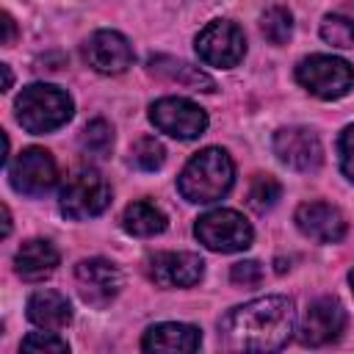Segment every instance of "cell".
I'll return each mask as SVG.
<instances>
[{
  "mask_svg": "<svg viewBox=\"0 0 354 354\" xmlns=\"http://www.w3.org/2000/svg\"><path fill=\"white\" fill-rule=\"evenodd\" d=\"M346 329V310L335 296H321L307 304L304 318L299 324V340L304 346H326L340 337Z\"/></svg>",
  "mask_w": 354,
  "mask_h": 354,
  "instance_id": "8fae6325",
  "label": "cell"
},
{
  "mask_svg": "<svg viewBox=\"0 0 354 354\" xmlns=\"http://www.w3.org/2000/svg\"><path fill=\"white\" fill-rule=\"evenodd\" d=\"M337 152H340V169L343 174L354 183V124H346L340 138H337Z\"/></svg>",
  "mask_w": 354,
  "mask_h": 354,
  "instance_id": "4316f807",
  "label": "cell"
},
{
  "mask_svg": "<svg viewBox=\"0 0 354 354\" xmlns=\"http://www.w3.org/2000/svg\"><path fill=\"white\" fill-rule=\"evenodd\" d=\"M61 263V254L58 249L44 241V238H30L25 241L17 254H14V271L25 279V282H41L47 279Z\"/></svg>",
  "mask_w": 354,
  "mask_h": 354,
  "instance_id": "e0dca14e",
  "label": "cell"
},
{
  "mask_svg": "<svg viewBox=\"0 0 354 354\" xmlns=\"http://www.w3.org/2000/svg\"><path fill=\"white\" fill-rule=\"evenodd\" d=\"M230 279L235 285H257L263 279V266L257 260H243V263H235L232 271H230Z\"/></svg>",
  "mask_w": 354,
  "mask_h": 354,
  "instance_id": "83f0119b",
  "label": "cell"
},
{
  "mask_svg": "<svg viewBox=\"0 0 354 354\" xmlns=\"http://www.w3.org/2000/svg\"><path fill=\"white\" fill-rule=\"evenodd\" d=\"M235 183V166L232 158L218 149V147H207L199 149L180 171L177 177V188L183 194V199L194 202V205H210L218 202L221 196L230 194Z\"/></svg>",
  "mask_w": 354,
  "mask_h": 354,
  "instance_id": "7a4b0ae2",
  "label": "cell"
},
{
  "mask_svg": "<svg viewBox=\"0 0 354 354\" xmlns=\"http://www.w3.org/2000/svg\"><path fill=\"white\" fill-rule=\"evenodd\" d=\"M274 155L296 171H315L324 160V149H321L315 130L301 127V124L279 127L274 133Z\"/></svg>",
  "mask_w": 354,
  "mask_h": 354,
  "instance_id": "7c38bea8",
  "label": "cell"
},
{
  "mask_svg": "<svg viewBox=\"0 0 354 354\" xmlns=\"http://www.w3.org/2000/svg\"><path fill=\"white\" fill-rule=\"evenodd\" d=\"M11 232V210L3 205V238Z\"/></svg>",
  "mask_w": 354,
  "mask_h": 354,
  "instance_id": "4dcf8cb0",
  "label": "cell"
},
{
  "mask_svg": "<svg viewBox=\"0 0 354 354\" xmlns=\"http://www.w3.org/2000/svg\"><path fill=\"white\" fill-rule=\"evenodd\" d=\"M321 36L326 44L335 47H354V0L340 6L337 11L326 14L321 22Z\"/></svg>",
  "mask_w": 354,
  "mask_h": 354,
  "instance_id": "44dd1931",
  "label": "cell"
},
{
  "mask_svg": "<svg viewBox=\"0 0 354 354\" xmlns=\"http://www.w3.org/2000/svg\"><path fill=\"white\" fill-rule=\"evenodd\" d=\"M111 205V185L105 183V177L91 169H75L64 185H61V196H58V207L66 218L72 221H83V218H94L100 216L105 207Z\"/></svg>",
  "mask_w": 354,
  "mask_h": 354,
  "instance_id": "277c9868",
  "label": "cell"
},
{
  "mask_svg": "<svg viewBox=\"0 0 354 354\" xmlns=\"http://www.w3.org/2000/svg\"><path fill=\"white\" fill-rule=\"evenodd\" d=\"M199 343H202V332L191 324H177V321L155 324L141 337V348L155 354H188L196 351Z\"/></svg>",
  "mask_w": 354,
  "mask_h": 354,
  "instance_id": "2e32d148",
  "label": "cell"
},
{
  "mask_svg": "<svg viewBox=\"0 0 354 354\" xmlns=\"http://www.w3.org/2000/svg\"><path fill=\"white\" fill-rule=\"evenodd\" d=\"M260 30L271 44H285L293 36V14L282 6H271L260 17Z\"/></svg>",
  "mask_w": 354,
  "mask_h": 354,
  "instance_id": "7402d4cb",
  "label": "cell"
},
{
  "mask_svg": "<svg viewBox=\"0 0 354 354\" xmlns=\"http://www.w3.org/2000/svg\"><path fill=\"white\" fill-rule=\"evenodd\" d=\"M19 348L22 351H36V354H66L69 343L64 337H58V332L44 329V332H30L28 337H22Z\"/></svg>",
  "mask_w": 354,
  "mask_h": 354,
  "instance_id": "484cf974",
  "label": "cell"
},
{
  "mask_svg": "<svg viewBox=\"0 0 354 354\" xmlns=\"http://www.w3.org/2000/svg\"><path fill=\"white\" fill-rule=\"evenodd\" d=\"M14 108H17V122L33 136L53 133V130L64 127L75 113L72 97L53 83L25 86L22 94L17 97Z\"/></svg>",
  "mask_w": 354,
  "mask_h": 354,
  "instance_id": "3957f363",
  "label": "cell"
},
{
  "mask_svg": "<svg viewBox=\"0 0 354 354\" xmlns=\"http://www.w3.org/2000/svg\"><path fill=\"white\" fill-rule=\"evenodd\" d=\"M194 235L205 249L224 252V254L243 252L254 238L252 224L238 210H230V207H216V210H207L205 216H199L194 224Z\"/></svg>",
  "mask_w": 354,
  "mask_h": 354,
  "instance_id": "8992f818",
  "label": "cell"
},
{
  "mask_svg": "<svg viewBox=\"0 0 354 354\" xmlns=\"http://www.w3.org/2000/svg\"><path fill=\"white\" fill-rule=\"evenodd\" d=\"M296 80L318 100H340L354 88V66L337 55H307L296 66Z\"/></svg>",
  "mask_w": 354,
  "mask_h": 354,
  "instance_id": "5b68a950",
  "label": "cell"
},
{
  "mask_svg": "<svg viewBox=\"0 0 354 354\" xmlns=\"http://www.w3.org/2000/svg\"><path fill=\"white\" fill-rule=\"evenodd\" d=\"M130 160H133L141 171H155V169L163 166L166 149H163V144H160L155 136H141V138L133 144V149H130Z\"/></svg>",
  "mask_w": 354,
  "mask_h": 354,
  "instance_id": "cb8c5ba5",
  "label": "cell"
},
{
  "mask_svg": "<svg viewBox=\"0 0 354 354\" xmlns=\"http://www.w3.org/2000/svg\"><path fill=\"white\" fill-rule=\"evenodd\" d=\"M149 122L180 141H194L207 130V113L188 97H160L149 105Z\"/></svg>",
  "mask_w": 354,
  "mask_h": 354,
  "instance_id": "52a82bcc",
  "label": "cell"
},
{
  "mask_svg": "<svg viewBox=\"0 0 354 354\" xmlns=\"http://www.w3.org/2000/svg\"><path fill=\"white\" fill-rule=\"evenodd\" d=\"M3 28H6V36H3V44L11 47L14 44V36H17V25L11 19V14H3Z\"/></svg>",
  "mask_w": 354,
  "mask_h": 354,
  "instance_id": "f1b7e54d",
  "label": "cell"
},
{
  "mask_svg": "<svg viewBox=\"0 0 354 354\" xmlns=\"http://www.w3.org/2000/svg\"><path fill=\"white\" fill-rule=\"evenodd\" d=\"M28 321L33 326H39V329L58 332V329L69 326V321H72V304L58 290H50V288L36 290L28 299Z\"/></svg>",
  "mask_w": 354,
  "mask_h": 354,
  "instance_id": "ac0fdd59",
  "label": "cell"
},
{
  "mask_svg": "<svg viewBox=\"0 0 354 354\" xmlns=\"http://www.w3.org/2000/svg\"><path fill=\"white\" fill-rule=\"evenodd\" d=\"M8 183L22 196H44L58 183L55 158L44 147H28L8 166Z\"/></svg>",
  "mask_w": 354,
  "mask_h": 354,
  "instance_id": "9c48e42d",
  "label": "cell"
},
{
  "mask_svg": "<svg viewBox=\"0 0 354 354\" xmlns=\"http://www.w3.org/2000/svg\"><path fill=\"white\" fill-rule=\"evenodd\" d=\"M279 196H282V185H279L271 174H257V177L252 180V185H249L246 202H249V207H252L254 213H266V210H271V207L277 205Z\"/></svg>",
  "mask_w": 354,
  "mask_h": 354,
  "instance_id": "603a6c76",
  "label": "cell"
},
{
  "mask_svg": "<svg viewBox=\"0 0 354 354\" xmlns=\"http://www.w3.org/2000/svg\"><path fill=\"white\" fill-rule=\"evenodd\" d=\"M122 227H124V232H130L136 238H152V235H160L166 230V213L155 202L138 199V202L124 207Z\"/></svg>",
  "mask_w": 354,
  "mask_h": 354,
  "instance_id": "ffe728a7",
  "label": "cell"
},
{
  "mask_svg": "<svg viewBox=\"0 0 354 354\" xmlns=\"http://www.w3.org/2000/svg\"><path fill=\"white\" fill-rule=\"evenodd\" d=\"M83 58L100 75H122L133 64V47L119 30H97L86 41Z\"/></svg>",
  "mask_w": 354,
  "mask_h": 354,
  "instance_id": "5bb4252c",
  "label": "cell"
},
{
  "mask_svg": "<svg viewBox=\"0 0 354 354\" xmlns=\"http://www.w3.org/2000/svg\"><path fill=\"white\" fill-rule=\"evenodd\" d=\"M0 72H3V91H8V88H11V83H14L11 66H8V64H0Z\"/></svg>",
  "mask_w": 354,
  "mask_h": 354,
  "instance_id": "f546056e",
  "label": "cell"
},
{
  "mask_svg": "<svg viewBox=\"0 0 354 354\" xmlns=\"http://www.w3.org/2000/svg\"><path fill=\"white\" fill-rule=\"evenodd\" d=\"M75 285L88 307H108L122 290V274L111 260L88 257L75 266Z\"/></svg>",
  "mask_w": 354,
  "mask_h": 354,
  "instance_id": "30bf717a",
  "label": "cell"
},
{
  "mask_svg": "<svg viewBox=\"0 0 354 354\" xmlns=\"http://www.w3.org/2000/svg\"><path fill=\"white\" fill-rule=\"evenodd\" d=\"M296 329V310L288 296H260L232 307L218 321V340L230 351H277Z\"/></svg>",
  "mask_w": 354,
  "mask_h": 354,
  "instance_id": "6da1fadb",
  "label": "cell"
},
{
  "mask_svg": "<svg viewBox=\"0 0 354 354\" xmlns=\"http://www.w3.org/2000/svg\"><path fill=\"white\" fill-rule=\"evenodd\" d=\"M80 147L91 155H108L113 147V127L105 119H94L80 133Z\"/></svg>",
  "mask_w": 354,
  "mask_h": 354,
  "instance_id": "d4e9b609",
  "label": "cell"
},
{
  "mask_svg": "<svg viewBox=\"0 0 354 354\" xmlns=\"http://www.w3.org/2000/svg\"><path fill=\"white\" fill-rule=\"evenodd\" d=\"M301 235L318 243H337L346 235V218L335 205L326 202H304L296 207L293 216Z\"/></svg>",
  "mask_w": 354,
  "mask_h": 354,
  "instance_id": "9a60e30c",
  "label": "cell"
},
{
  "mask_svg": "<svg viewBox=\"0 0 354 354\" xmlns=\"http://www.w3.org/2000/svg\"><path fill=\"white\" fill-rule=\"evenodd\" d=\"M149 72L158 77H166L171 83H180L191 91H213L216 83L210 75H205L199 66H191L188 61L171 58V55H152L149 58Z\"/></svg>",
  "mask_w": 354,
  "mask_h": 354,
  "instance_id": "d6986e66",
  "label": "cell"
},
{
  "mask_svg": "<svg viewBox=\"0 0 354 354\" xmlns=\"http://www.w3.org/2000/svg\"><path fill=\"white\" fill-rule=\"evenodd\" d=\"M202 274L205 260L194 252H158L147 260V277L158 288H191Z\"/></svg>",
  "mask_w": 354,
  "mask_h": 354,
  "instance_id": "4fadbf2b",
  "label": "cell"
},
{
  "mask_svg": "<svg viewBox=\"0 0 354 354\" xmlns=\"http://www.w3.org/2000/svg\"><path fill=\"white\" fill-rule=\"evenodd\" d=\"M196 55L207 66L230 69V66L243 61V55H246V36H243V30L235 22L213 19L196 36Z\"/></svg>",
  "mask_w": 354,
  "mask_h": 354,
  "instance_id": "ba28073f",
  "label": "cell"
},
{
  "mask_svg": "<svg viewBox=\"0 0 354 354\" xmlns=\"http://www.w3.org/2000/svg\"><path fill=\"white\" fill-rule=\"evenodd\" d=\"M348 285H351V290H354V271L348 274Z\"/></svg>",
  "mask_w": 354,
  "mask_h": 354,
  "instance_id": "1f68e13d",
  "label": "cell"
}]
</instances>
